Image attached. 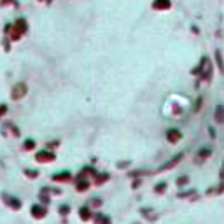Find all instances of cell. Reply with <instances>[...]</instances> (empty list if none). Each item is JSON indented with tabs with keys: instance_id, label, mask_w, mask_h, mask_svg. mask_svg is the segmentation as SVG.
I'll use <instances>...</instances> for the list:
<instances>
[{
	"instance_id": "8fae6325",
	"label": "cell",
	"mask_w": 224,
	"mask_h": 224,
	"mask_svg": "<svg viewBox=\"0 0 224 224\" xmlns=\"http://www.w3.org/2000/svg\"><path fill=\"white\" fill-rule=\"evenodd\" d=\"M215 58H217V67H219V70L224 74V61H222V58H221V53L219 51H215Z\"/></svg>"
},
{
	"instance_id": "ffe728a7",
	"label": "cell",
	"mask_w": 224,
	"mask_h": 224,
	"mask_svg": "<svg viewBox=\"0 0 224 224\" xmlns=\"http://www.w3.org/2000/svg\"><path fill=\"white\" fill-rule=\"evenodd\" d=\"M208 154H210V151H208V149H203V151H200V156H201V158H207Z\"/></svg>"
},
{
	"instance_id": "30bf717a",
	"label": "cell",
	"mask_w": 224,
	"mask_h": 224,
	"mask_svg": "<svg viewBox=\"0 0 224 224\" xmlns=\"http://www.w3.org/2000/svg\"><path fill=\"white\" fill-rule=\"evenodd\" d=\"M180 159H182V154H179V156H175V158H173L172 161H168V163L165 165L163 168H161V170H166V168H170V166H173V165H177L179 163V161H180Z\"/></svg>"
},
{
	"instance_id": "7a4b0ae2",
	"label": "cell",
	"mask_w": 224,
	"mask_h": 224,
	"mask_svg": "<svg viewBox=\"0 0 224 224\" xmlns=\"http://www.w3.org/2000/svg\"><path fill=\"white\" fill-rule=\"evenodd\" d=\"M56 156L53 153H47V151H41V153L35 154V159L39 161V163H49V161H53Z\"/></svg>"
},
{
	"instance_id": "603a6c76",
	"label": "cell",
	"mask_w": 224,
	"mask_h": 224,
	"mask_svg": "<svg viewBox=\"0 0 224 224\" xmlns=\"http://www.w3.org/2000/svg\"><path fill=\"white\" fill-rule=\"evenodd\" d=\"M42 2H47V4H49V2H51V0H42Z\"/></svg>"
},
{
	"instance_id": "ac0fdd59",
	"label": "cell",
	"mask_w": 224,
	"mask_h": 224,
	"mask_svg": "<svg viewBox=\"0 0 224 224\" xmlns=\"http://www.w3.org/2000/svg\"><path fill=\"white\" fill-rule=\"evenodd\" d=\"M11 30H12V25H5V26H4V33H5V35H9Z\"/></svg>"
},
{
	"instance_id": "4fadbf2b",
	"label": "cell",
	"mask_w": 224,
	"mask_h": 224,
	"mask_svg": "<svg viewBox=\"0 0 224 224\" xmlns=\"http://www.w3.org/2000/svg\"><path fill=\"white\" fill-rule=\"evenodd\" d=\"M89 217H91V214H89V210L82 207V208H81V219H89Z\"/></svg>"
},
{
	"instance_id": "8992f818",
	"label": "cell",
	"mask_w": 224,
	"mask_h": 224,
	"mask_svg": "<svg viewBox=\"0 0 224 224\" xmlns=\"http://www.w3.org/2000/svg\"><path fill=\"white\" fill-rule=\"evenodd\" d=\"M166 138H168L172 144H175V142H179V140L182 138V133L179 132V130H175V128H172V130L166 132Z\"/></svg>"
},
{
	"instance_id": "277c9868",
	"label": "cell",
	"mask_w": 224,
	"mask_h": 224,
	"mask_svg": "<svg viewBox=\"0 0 224 224\" xmlns=\"http://www.w3.org/2000/svg\"><path fill=\"white\" fill-rule=\"evenodd\" d=\"M170 5H172L170 0H154L153 2L154 11H166V9H170Z\"/></svg>"
},
{
	"instance_id": "5bb4252c",
	"label": "cell",
	"mask_w": 224,
	"mask_h": 224,
	"mask_svg": "<svg viewBox=\"0 0 224 224\" xmlns=\"http://www.w3.org/2000/svg\"><path fill=\"white\" fill-rule=\"evenodd\" d=\"M68 212H70V210H68V205H61V207H60V214L67 215Z\"/></svg>"
},
{
	"instance_id": "d6986e66",
	"label": "cell",
	"mask_w": 224,
	"mask_h": 224,
	"mask_svg": "<svg viewBox=\"0 0 224 224\" xmlns=\"http://www.w3.org/2000/svg\"><path fill=\"white\" fill-rule=\"evenodd\" d=\"M187 184V177H180L179 179V186H186Z\"/></svg>"
},
{
	"instance_id": "6da1fadb",
	"label": "cell",
	"mask_w": 224,
	"mask_h": 224,
	"mask_svg": "<svg viewBox=\"0 0 224 224\" xmlns=\"http://www.w3.org/2000/svg\"><path fill=\"white\" fill-rule=\"evenodd\" d=\"M26 91H28L26 84L20 82V84H16V86L12 88V91H11V96H12V100H21V98H23V96L26 95Z\"/></svg>"
},
{
	"instance_id": "9c48e42d",
	"label": "cell",
	"mask_w": 224,
	"mask_h": 224,
	"mask_svg": "<svg viewBox=\"0 0 224 224\" xmlns=\"http://www.w3.org/2000/svg\"><path fill=\"white\" fill-rule=\"evenodd\" d=\"M215 119H217L219 123L224 121V107L222 105H219V107L215 109Z\"/></svg>"
},
{
	"instance_id": "9a60e30c",
	"label": "cell",
	"mask_w": 224,
	"mask_h": 224,
	"mask_svg": "<svg viewBox=\"0 0 224 224\" xmlns=\"http://www.w3.org/2000/svg\"><path fill=\"white\" fill-rule=\"evenodd\" d=\"M86 189H88V182H86V180H84V184H77V191H86Z\"/></svg>"
},
{
	"instance_id": "7402d4cb",
	"label": "cell",
	"mask_w": 224,
	"mask_h": 224,
	"mask_svg": "<svg viewBox=\"0 0 224 224\" xmlns=\"http://www.w3.org/2000/svg\"><path fill=\"white\" fill-rule=\"evenodd\" d=\"M12 0H2V5H9Z\"/></svg>"
},
{
	"instance_id": "52a82bcc",
	"label": "cell",
	"mask_w": 224,
	"mask_h": 224,
	"mask_svg": "<svg viewBox=\"0 0 224 224\" xmlns=\"http://www.w3.org/2000/svg\"><path fill=\"white\" fill-rule=\"evenodd\" d=\"M4 203L11 205L14 210H18V208H21V201L20 200H14V198H11V196H7V194H4Z\"/></svg>"
},
{
	"instance_id": "e0dca14e",
	"label": "cell",
	"mask_w": 224,
	"mask_h": 224,
	"mask_svg": "<svg viewBox=\"0 0 224 224\" xmlns=\"http://www.w3.org/2000/svg\"><path fill=\"white\" fill-rule=\"evenodd\" d=\"M25 173H26L28 177H37V175H39V172H37V170H35V172H33V170H25Z\"/></svg>"
},
{
	"instance_id": "44dd1931",
	"label": "cell",
	"mask_w": 224,
	"mask_h": 224,
	"mask_svg": "<svg viewBox=\"0 0 224 224\" xmlns=\"http://www.w3.org/2000/svg\"><path fill=\"white\" fill-rule=\"evenodd\" d=\"M165 189V184H159V186H158V187H156V191H158V193H161V191H163Z\"/></svg>"
},
{
	"instance_id": "3957f363",
	"label": "cell",
	"mask_w": 224,
	"mask_h": 224,
	"mask_svg": "<svg viewBox=\"0 0 224 224\" xmlns=\"http://www.w3.org/2000/svg\"><path fill=\"white\" fill-rule=\"evenodd\" d=\"M12 26H14V30H16V32H20L21 35L28 32V23H26V20H25V18H18V20H16V23H14Z\"/></svg>"
},
{
	"instance_id": "5b68a950",
	"label": "cell",
	"mask_w": 224,
	"mask_h": 224,
	"mask_svg": "<svg viewBox=\"0 0 224 224\" xmlns=\"http://www.w3.org/2000/svg\"><path fill=\"white\" fill-rule=\"evenodd\" d=\"M46 207H42V205H33L32 207V215L35 217V219H42V217H46Z\"/></svg>"
},
{
	"instance_id": "ba28073f",
	"label": "cell",
	"mask_w": 224,
	"mask_h": 224,
	"mask_svg": "<svg viewBox=\"0 0 224 224\" xmlns=\"http://www.w3.org/2000/svg\"><path fill=\"white\" fill-rule=\"evenodd\" d=\"M72 175L68 172H63V173H56V175H53V180H68Z\"/></svg>"
},
{
	"instance_id": "2e32d148",
	"label": "cell",
	"mask_w": 224,
	"mask_h": 224,
	"mask_svg": "<svg viewBox=\"0 0 224 224\" xmlns=\"http://www.w3.org/2000/svg\"><path fill=\"white\" fill-rule=\"evenodd\" d=\"M5 112H7V105H5V103H0V117H2Z\"/></svg>"
},
{
	"instance_id": "7c38bea8",
	"label": "cell",
	"mask_w": 224,
	"mask_h": 224,
	"mask_svg": "<svg viewBox=\"0 0 224 224\" xmlns=\"http://www.w3.org/2000/svg\"><path fill=\"white\" fill-rule=\"evenodd\" d=\"M33 147H35V140H30V138L23 144V149H25V151H30V149H33Z\"/></svg>"
}]
</instances>
